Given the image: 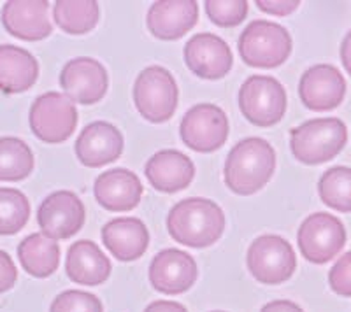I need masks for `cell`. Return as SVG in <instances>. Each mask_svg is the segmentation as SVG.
<instances>
[{
    "mask_svg": "<svg viewBox=\"0 0 351 312\" xmlns=\"http://www.w3.org/2000/svg\"><path fill=\"white\" fill-rule=\"evenodd\" d=\"M199 270L188 252L181 249H164L149 265V283L164 295H181L195 285Z\"/></svg>",
    "mask_w": 351,
    "mask_h": 312,
    "instance_id": "cell-14",
    "label": "cell"
},
{
    "mask_svg": "<svg viewBox=\"0 0 351 312\" xmlns=\"http://www.w3.org/2000/svg\"><path fill=\"white\" fill-rule=\"evenodd\" d=\"M318 192L328 207L339 212H351V168H328L319 179Z\"/></svg>",
    "mask_w": 351,
    "mask_h": 312,
    "instance_id": "cell-27",
    "label": "cell"
},
{
    "mask_svg": "<svg viewBox=\"0 0 351 312\" xmlns=\"http://www.w3.org/2000/svg\"><path fill=\"white\" fill-rule=\"evenodd\" d=\"M239 53L244 64L250 67H280L291 53V37L281 25L256 20L241 34Z\"/></svg>",
    "mask_w": 351,
    "mask_h": 312,
    "instance_id": "cell-4",
    "label": "cell"
},
{
    "mask_svg": "<svg viewBox=\"0 0 351 312\" xmlns=\"http://www.w3.org/2000/svg\"><path fill=\"white\" fill-rule=\"evenodd\" d=\"M341 62H343L346 73L351 76V30L346 34L343 44H341Z\"/></svg>",
    "mask_w": 351,
    "mask_h": 312,
    "instance_id": "cell-36",
    "label": "cell"
},
{
    "mask_svg": "<svg viewBox=\"0 0 351 312\" xmlns=\"http://www.w3.org/2000/svg\"><path fill=\"white\" fill-rule=\"evenodd\" d=\"M260 312H304L297 304L290 300H272L263 305Z\"/></svg>",
    "mask_w": 351,
    "mask_h": 312,
    "instance_id": "cell-35",
    "label": "cell"
},
{
    "mask_svg": "<svg viewBox=\"0 0 351 312\" xmlns=\"http://www.w3.org/2000/svg\"><path fill=\"white\" fill-rule=\"evenodd\" d=\"M328 285L337 295L351 296V251L343 255L330 268Z\"/></svg>",
    "mask_w": 351,
    "mask_h": 312,
    "instance_id": "cell-31",
    "label": "cell"
},
{
    "mask_svg": "<svg viewBox=\"0 0 351 312\" xmlns=\"http://www.w3.org/2000/svg\"><path fill=\"white\" fill-rule=\"evenodd\" d=\"M167 229L172 239L188 248H209L225 230V214L208 198H186L171 209Z\"/></svg>",
    "mask_w": 351,
    "mask_h": 312,
    "instance_id": "cell-2",
    "label": "cell"
},
{
    "mask_svg": "<svg viewBox=\"0 0 351 312\" xmlns=\"http://www.w3.org/2000/svg\"><path fill=\"white\" fill-rule=\"evenodd\" d=\"M199 20V4L195 0H160L149 8V32L162 40H178L190 32Z\"/></svg>",
    "mask_w": 351,
    "mask_h": 312,
    "instance_id": "cell-18",
    "label": "cell"
},
{
    "mask_svg": "<svg viewBox=\"0 0 351 312\" xmlns=\"http://www.w3.org/2000/svg\"><path fill=\"white\" fill-rule=\"evenodd\" d=\"M260 11L274 14V16H287L300 5L299 0H256Z\"/></svg>",
    "mask_w": 351,
    "mask_h": 312,
    "instance_id": "cell-33",
    "label": "cell"
},
{
    "mask_svg": "<svg viewBox=\"0 0 351 312\" xmlns=\"http://www.w3.org/2000/svg\"><path fill=\"white\" fill-rule=\"evenodd\" d=\"M346 95V81L334 65L319 64L307 68L299 83V96L311 111H332Z\"/></svg>",
    "mask_w": 351,
    "mask_h": 312,
    "instance_id": "cell-13",
    "label": "cell"
},
{
    "mask_svg": "<svg viewBox=\"0 0 351 312\" xmlns=\"http://www.w3.org/2000/svg\"><path fill=\"white\" fill-rule=\"evenodd\" d=\"M184 62L195 76L202 79H221L232 68L230 48L215 34H197L184 46Z\"/></svg>",
    "mask_w": 351,
    "mask_h": 312,
    "instance_id": "cell-15",
    "label": "cell"
},
{
    "mask_svg": "<svg viewBox=\"0 0 351 312\" xmlns=\"http://www.w3.org/2000/svg\"><path fill=\"white\" fill-rule=\"evenodd\" d=\"M178 84L167 68L153 65L144 68L134 84V104L141 116L152 123L171 120L178 107Z\"/></svg>",
    "mask_w": 351,
    "mask_h": 312,
    "instance_id": "cell-5",
    "label": "cell"
},
{
    "mask_svg": "<svg viewBox=\"0 0 351 312\" xmlns=\"http://www.w3.org/2000/svg\"><path fill=\"white\" fill-rule=\"evenodd\" d=\"M28 120L37 139L48 144H60L76 130L77 111L67 95L49 92L34 101Z\"/></svg>",
    "mask_w": 351,
    "mask_h": 312,
    "instance_id": "cell-7",
    "label": "cell"
},
{
    "mask_svg": "<svg viewBox=\"0 0 351 312\" xmlns=\"http://www.w3.org/2000/svg\"><path fill=\"white\" fill-rule=\"evenodd\" d=\"M239 109L250 123L267 129L280 123L287 111V92L271 76L247 77L239 90Z\"/></svg>",
    "mask_w": 351,
    "mask_h": 312,
    "instance_id": "cell-6",
    "label": "cell"
},
{
    "mask_svg": "<svg viewBox=\"0 0 351 312\" xmlns=\"http://www.w3.org/2000/svg\"><path fill=\"white\" fill-rule=\"evenodd\" d=\"M348 140L346 125L337 118H318L291 130L290 148L300 164L319 165L343 151Z\"/></svg>",
    "mask_w": 351,
    "mask_h": 312,
    "instance_id": "cell-3",
    "label": "cell"
},
{
    "mask_svg": "<svg viewBox=\"0 0 351 312\" xmlns=\"http://www.w3.org/2000/svg\"><path fill=\"white\" fill-rule=\"evenodd\" d=\"M123 153V135L114 125L95 121L84 127L76 140V156L84 167H102L118 160Z\"/></svg>",
    "mask_w": 351,
    "mask_h": 312,
    "instance_id": "cell-16",
    "label": "cell"
},
{
    "mask_svg": "<svg viewBox=\"0 0 351 312\" xmlns=\"http://www.w3.org/2000/svg\"><path fill=\"white\" fill-rule=\"evenodd\" d=\"M247 268L262 285H281L295 272V251L283 237L262 235L247 249Z\"/></svg>",
    "mask_w": 351,
    "mask_h": 312,
    "instance_id": "cell-8",
    "label": "cell"
},
{
    "mask_svg": "<svg viewBox=\"0 0 351 312\" xmlns=\"http://www.w3.org/2000/svg\"><path fill=\"white\" fill-rule=\"evenodd\" d=\"M102 242L116 260L134 261L148 249L149 233L137 218H118L102 229Z\"/></svg>",
    "mask_w": 351,
    "mask_h": 312,
    "instance_id": "cell-21",
    "label": "cell"
},
{
    "mask_svg": "<svg viewBox=\"0 0 351 312\" xmlns=\"http://www.w3.org/2000/svg\"><path fill=\"white\" fill-rule=\"evenodd\" d=\"M60 86L72 102L83 105L97 104L108 92V73L100 62L80 56L64 65Z\"/></svg>",
    "mask_w": 351,
    "mask_h": 312,
    "instance_id": "cell-12",
    "label": "cell"
},
{
    "mask_svg": "<svg viewBox=\"0 0 351 312\" xmlns=\"http://www.w3.org/2000/svg\"><path fill=\"white\" fill-rule=\"evenodd\" d=\"M46 0H9L2 9V25L12 37L21 40H43L51 34Z\"/></svg>",
    "mask_w": 351,
    "mask_h": 312,
    "instance_id": "cell-17",
    "label": "cell"
},
{
    "mask_svg": "<svg viewBox=\"0 0 351 312\" xmlns=\"http://www.w3.org/2000/svg\"><path fill=\"white\" fill-rule=\"evenodd\" d=\"M34 170V153L18 137L0 139V181H23Z\"/></svg>",
    "mask_w": 351,
    "mask_h": 312,
    "instance_id": "cell-26",
    "label": "cell"
},
{
    "mask_svg": "<svg viewBox=\"0 0 351 312\" xmlns=\"http://www.w3.org/2000/svg\"><path fill=\"white\" fill-rule=\"evenodd\" d=\"M215 312H223V311H215Z\"/></svg>",
    "mask_w": 351,
    "mask_h": 312,
    "instance_id": "cell-37",
    "label": "cell"
},
{
    "mask_svg": "<svg viewBox=\"0 0 351 312\" xmlns=\"http://www.w3.org/2000/svg\"><path fill=\"white\" fill-rule=\"evenodd\" d=\"M206 12L218 27H237L247 14L246 0H208Z\"/></svg>",
    "mask_w": 351,
    "mask_h": 312,
    "instance_id": "cell-29",
    "label": "cell"
},
{
    "mask_svg": "<svg viewBox=\"0 0 351 312\" xmlns=\"http://www.w3.org/2000/svg\"><path fill=\"white\" fill-rule=\"evenodd\" d=\"M297 242L307 261L324 265L335 258L346 244V230L341 220L328 212H316L304 220Z\"/></svg>",
    "mask_w": 351,
    "mask_h": 312,
    "instance_id": "cell-9",
    "label": "cell"
},
{
    "mask_svg": "<svg viewBox=\"0 0 351 312\" xmlns=\"http://www.w3.org/2000/svg\"><path fill=\"white\" fill-rule=\"evenodd\" d=\"M99 12V2L95 0H58L53 8V18L65 34L81 36L95 28Z\"/></svg>",
    "mask_w": 351,
    "mask_h": 312,
    "instance_id": "cell-25",
    "label": "cell"
},
{
    "mask_svg": "<svg viewBox=\"0 0 351 312\" xmlns=\"http://www.w3.org/2000/svg\"><path fill=\"white\" fill-rule=\"evenodd\" d=\"M84 205L72 192H55L44 198L37 211V223L46 237L53 240L76 235L84 224Z\"/></svg>",
    "mask_w": 351,
    "mask_h": 312,
    "instance_id": "cell-11",
    "label": "cell"
},
{
    "mask_svg": "<svg viewBox=\"0 0 351 312\" xmlns=\"http://www.w3.org/2000/svg\"><path fill=\"white\" fill-rule=\"evenodd\" d=\"M144 312H188L186 307L178 302L171 300H158L149 304L148 307L144 309Z\"/></svg>",
    "mask_w": 351,
    "mask_h": 312,
    "instance_id": "cell-34",
    "label": "cell"
},
{
    "mask_svg": "<svg viewBox=\"0 0 351 312\" xmlns=\"http://www.w3.org/2000/svg\"><path fill=\"white\" fill-rule=\"evenodd\" d=\"M181 139L197 153H213L225 144L228 137V118L215 104L193 105L181 120Z\"/></svg>",
    "mask_w": 351,
    "mask_h": 312,
    "instance_id": "cell-10",
    "label": "cell"
},
{
    "mask_svg": "<svg viewBox=\"0 0 351 312\" xmlns=\"http://www.w3.org/2000/svg\"><path fill=\"white\" fill-rule=\"evenodd\" d=\"M39 77V64L27 49L0 46V92L14 95L30 90Z\"/></svg>",
    "mask_w": 351,
    "mask_h": 312,
    "instance_id": "cell-23",
    "label": "cell"
},
{
    "mask_svg": "<svg viewBox=\"0 0 351 312\" xmlns=\"http://www.w3.org/2000/svg\"><path fill=\"white\" fill-rule=\"evenodd\" d=\"M65 272L76 285L99 286L111 274V261L92 240H77L69 248Z\"/></svg>",
    "mask_w": 351,
    "mask_h": 312,
    "instance_id": "cell-22",
    "label": "cell"
},
{
    "mask_svg": "<svg viewBox=\"0 0 351 312\" xmlns=\"http://www.w3.org/2000/svg\"><path fill=\"white\" fill-rule=\"evenodd\" d=\"M18 270L8 252L0 249V293H5L16 285Z\"/></svg>",
    "mask_w": 351,
    "mask_h": 312,
    "instance_id": "cell-32",
    "label": "cell"
},
{
    "mask_svg": "<svg viewBox=\"0 0 351 312\" xmlns=\"http://www.w3.org/2000/svg\"><path fill=\"white\" fill-rule=\"evenodd\" d=\"M18 258L25 272L37 279H44L56 272L60 265V246L44 233H32L25 237L18 246Z\"/></svg>",
    "mask_w": 351,
    "mask_h": 312,
    "instance_id": "cell-24",
    "label": "cell"
},
{
    "mask_svg": "<svg viewBox=\"0 0 351 312\" xmlns=\"http://www.w3.org/2000/svg\"><path fill=\"white\" fill-rule=\"evenodd\" d=\"M49 312H104V307L102 302L92 293L69 289L56 296Z\"/></svg>",
    "mask_w": 351,
    "mask_h": 312,
    "instance_id": "cell-30",
    "label": "cell"
},
{
    "mask_svg": "<svg viewBox=\"0 0 351 312\" xmlns=\"http://www.w3.org/2000/svg\"><path fill=\"white\" fill-rule=\"evenodd\" d=\"M93 193L100 205L112 212H127L137 207L143 196V184L127 168H111L95 179Z\"/></svg>",
    "mask_w": 351,
    "mask_h": 312,
    "instance_id": "cell-19",
    "label": "cell"
},
{
    "mask_svg": "<svg viewBox=\"0 0 351 312\" xmlns=\"http://www.w3.org/2000/svg\"><path fill=\"white\" fill-rule=\"evenodd\" d=\"M30 218V202L14 188H0V235H14Z\"/></svg>",
    "mask_w": 351,
    "mask_h": 312,
    "instance_id": "cell-28",
    "label": "cell"
},
{
    "mask_svg": "<svg viewBox=\"0 0 351 312\" xmlns=\"http://www.w3.org/2000/svg\"><path fill=\"white\" fill-rule=\"evenodd\" d=\"M144 172L155 190L162 193H178L190 186L195 176V165L181 151L164 149L149 158Z\"/></svg>",
    "mask_w": 351,
    "mask_h": 312,
    "instance_id": "cell-20",
    "label": "cell"
},
{
    "mask_svg": "<svg viewBox=\"0 0 351 312\" xmlns=\"http://www.w3.org/2000/svg\"><path fill=\"white\" fill-rule=\"evenodd\" d=\"M274 168V148L260 137H250L228 153L223 168L225 184L237 195H253L271 181Z\"/></svg>",
    "mask_w": 351,
    "mask_h": 312,
    "instance_id": "cell-1",
    "label": "cell"
}]
</instances>
